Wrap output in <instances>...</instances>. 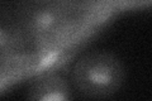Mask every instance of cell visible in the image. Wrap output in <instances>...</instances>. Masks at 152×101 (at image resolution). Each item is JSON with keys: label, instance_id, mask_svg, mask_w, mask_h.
Listing matches in <instances>:
<instances>
[{"label": "cell", "instance_id": "cell-1", "mask_svg": "<svg viewBox=\"0 0 152 101\" xmlns=\"http://www.w3.org/2000/svg\"><path fill=\"white\" fill-rule=\"evenodd\" d=\"M75 89L90 99H105L117 94L124 84L123 61L109 51H91L75 62L71 71Z\"/></svg>", "mask_w": 152, "mask_h": 101}, {"label": "cell", "instance_id": "cell-3", "mask_svg": "<svg viewBox=\"0 0 152 101\" xmlns=\"http://www.w3.org/2000/svg\"><path fill=\"white\" fill-rule=\"evenodd\" d=\"M71 99L67 80L57 72L38 75L27 91V101H71Z\"/></svg>", "mask_w": 152, "mask_h": 101}, {"label": "cell", "instance_id": "cell-2", "mask_svg": "<svg viewBox=\"0 0 152 101\" xmlns=\"http://www.w3.org/2000/svg\"><path fill=\"white\" fill-rule=\"evenodd\" d=\"M67 22V14L64 9L52 4L33 7L24 17V31L28 36L38 41L48 39L57 34Z\"/></svg>", "mask_w": 152, "mask_h": 101}]
</instances>
